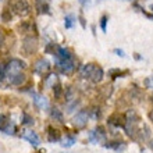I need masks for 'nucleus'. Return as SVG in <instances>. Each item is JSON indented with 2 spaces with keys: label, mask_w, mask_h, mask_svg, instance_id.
Segmentation results:
<instances>
[{
  "label": "nucleus",
  "mask_w": 153,
  "mask_h": 153,
  "mask_svg": "<svg viewBox=\"0 0 153 153\" xmlns=\"http://www.w3.org/2000/svg\"><path fill=\"white\" fill-rule=\"evenodd\" d=\"M25 63L20 59H11V60L7 63V75L6 78H10L13 75H17V74L22 73V70H25Z\"/></svg>",
  "instance_id": "obj_1"
},
{
  "label": "nucleus",
  "mask_w": 153,
  "mask_h": 153,
  "mask_svg": "<svg viewBox=\"0 0 153 153\" xmlns=\"http://www.w3.org/2000/svg\"><path fill=\"white\" fill-rule=\"evenodd\" d=\"M125 149H127V143L125 142H116V146H114L116 152H123Z\"/></svg>",
  "instance_id": "obj_29"
},
{
  "label": "nucleus",
  "mask_w": 153,
  "mask_h": 153,
  "mask_svg": "<svg viewBox=\"0 0 153 153\" xmlns=\"http://www.w3.org/2000/svg\"><path fill=\"white\" fill-rule=\"evenodd\" d=\"M3 42H4V33H3V31L0 29V46L3 45Z\"/></svg>",
  "instance_id": "obj_34"
},
{
  "label": "nucleus",
  "mask_w": 153,
  "mask_h": 153,
  "mask_svg": "<svg viewBox=\"0 0 153 153\" xmlns=\"http://www.w3.org/2000/svg\"><path fill=\"white\" fill-rule=\"evenodd\" d=\"M88 118H89V110H81L74 116L73 118V124L76 128H85L88 124Z\"/></svg>",
  "instance_id": "obj_6"
},
{
  "label": "nucleus",
  "mask_w": 153,
  "mask_h": 153,
  "mask_svg": "<svg viewBox=\"0 0 153 153\" xmlns=\"http://www.w3.org/2000/svg\"><path fill=\"white\" fill-rule=\"evenodd\" d=\"M16 131H17V128H16V124H14V123H10V124H8V127L7 128H6V131H4V134H7V135H14V134H16Z\"/></svg>",
  "instance_id": "obj_27"
},
{
  "label": "nucleus",
  "mask_w": 153,
  "mask_h": 153,
  "mask_svg": "<svg viewBox=\"0 0 153 153\" xmlns=\"http://www.w3.org/2000/svg\"><path fill=\"white\" fill-rule=\"evenodd\" d=\"M78 1H79V4L81 6H89V4H91V0H78Z\"/></svg>",
  "instance_id": "obj_32"
},
{
  "label": "nucleus",
  "mask_w": 153,
  "mask_h": 153,
  "mask_svg": "<svg viewBox=\"0 0 153 153\" xmlns=\"http://www.w3.org/2000/svg\"><path fill=\"white\" fill-rule=\"evenodd\" d=\"M50 117H52V120H54V121L64 123V116H63V113H61V110H59L57 107L50 109Z\"/></svg>",
  "instance_id": "obj_18"
},
{
  "label": "nucleus",
  "mask_w": 153,
  "mask_h": 153,
  "mask_svg": "<svg viewBox=\"0 0 153 153\" xmlns=\"http://www.w3.org/2000/svg\"><path fill=\"white\" fill-rule=\"evenodd\" d=\"M95 63H88V64H85L82 65V68H81V76H84V78H88L89 79V76H91V74H92L93 68H95Z\"/></svg>",
  "instance_id": "obj_16"
},
{
  "label": "nucleus",
  "mask_w": 153,
  "mask_h": 153,
  "mask_svg": "<svg viewBox=\"0 0 153 153\" xmlns=\"http://www.w3.org/2000/svg\"><path fill=\"white\" fill-rule=\"evenodd\" d=\"M22 124L25 125V127H32L33 124H35V121H33V118L31 116H29L28 113H22Z\"/></svg>",
  "instance_id": "obj_22"
},
{
  "label": "nucleus",
  "mask_w": 153,
  "mask_h": 153,
  "mask_svg": "<svg viewBox=\"0 0 153 153\" xmlns=\"http://www.w3.org/2000/svg\"><path fill=\"white\" fill-rule=\"evenodd\" d=\"M148 117H149V120L152 121V124H153V109L149 111V114H148Z\"/></svg>",
  "instance_id": "obj_35"
},
{
  "label": "nucleus",
  "mask_w": 153,
  "mask_h": 153,
  "mask_svg": "<svg viewBox=\"0 0 153 153\" xmlns=\"http://www.w3.org/2000/svg\"><path fill=\"white\" fill-rule=\"evenodd\" d=\"M10 123H11V120H10V117H8L7 114L0 113V131H1V132L6 131V128L8 127Z\"/></svg>",
  "instance_id": "obj_19"
},
{
  "label": "nucleus",
  "mask_w": 153,
  "mask_h": 153,
  "mask_svg": "<svg viewBox=\"0 0 153 153\" xmlns=\"http://www.w3.org/2000/svg\"><path fill=\"white\" fill-rule=\"evenodd\" d=\"M114 53H116L117 56H120V57H125L124 50H121V49H114Z\"/></svg>",
  "instance_id": "obj_31"
},
{
  "label": "nucleus",
  "mask_w": 153,
  "mask_h": 153,
  "mask_svg": "<svg viewBox=\"0 0 153 153\" xmlns=\"http://www.w3.org/2000/svg\"><path fill=\"white\" fill-rule=\"evenodd\" d=\"M35 8L38 14H50V6L46 0H35Z\"/></svg>",
  "instance_id": "obj_13"
},
{
  "label": "nucleus",
  "mask_w": 153,
  "mask_h": 153,
  "mask_svg": "<svg viewBox=\"0 0 153 153\" xmlns=\"http://www.w3.org/2000/svg\"><path fill=\"white\" fill-rule=\"evenodd\" d=\"M61 143L60 145L63 146V148H71V146L75 143V138L74 137H70V135H67V137L64 138V139H61Z\"/></svg>",
  "instance_id": "obj_20"
},
{
  "label": "nucleus",
  "mask_w": 153,
  "mask_h": 153,
  "mask_svg": "<svg viewBox=\"0 0 153 153\" xmlns=\"http://www.w3.org/2000/svg\"><path fill=\"white\" fill-rule=\"evenodd\" d=\"M107 16H102V18H100V29L103 31V32H106L107 31Z\"/></svg>",
  "instance_id": "obj_28"
},
{
  "label": "nucleus",
  "mask_w": 153,
  "mask_h": 153,
  "mask_svg": "<svg viewBox=\"0 0 153 153\" xmlns=\"http://www.w3.org/2000/svg\"><path fill=\"white\" fill-rule=\"evenodd\" d=\"M150 10H152V11H153V4H152V6H150Z\"/></svg>",
  "instance_id": "obj_38"
},
{
  "label": "nucleus",
  "mask_w": 153,
  "mask_h": 153,
  "mask_svg": "<svg viewBox=\"0 0 153 153\" xmlns=\"http://www.w3.org/2000/svg\"><path fill=\"white\" fill-rule=\"evenodd\" d=\"M48 141L52 142V143H53V142L61 141V132L57 128L52 127V125H49V127H48Z\"/></svg>",
  "instance_id": "obj_12"
},
{
  "label": "nucleus",
  "mask_w": 153,
  "mask_h": 153,
  "mask_svg": "<svg viewBox=\"0 0 153 153\" xmlns=\"http://www.w3.org/2000/svg\"><path fill=\"white\" fill-rule=\"evenodd\" d=\"M0 18H1V21H3V22H8V21H11V18H13V13L10 11L7 7H4L3 11H1Z\"/></svg>",
  "instance_id": "obj_21"
},
{
  "label": "nucleus",
  "mask_w": 153,
  "mask_h": 153,
  "mask_svg": "<svg viewBox=\"0 0 153 153\" xmlns=\"http://www.w3.org/2000/svg\"><path fill=\"white\" fill-rule=\"evenodd\" d=\"M143 84H145V86L148 89H153V76H148V78H145Z\"/></svg>",
  "instance_id": "obj_30"
},
{
  "label": "nucleus",
  "mask_w": 153,
  "mask_h": 153,
  "mask_svg": "<svg viewBox=\"0 0 153 153\" xmlns=\"http://www.w3.org/2000/svg\"><path fill=\"white\" fill-rule=\"evenodd\" d=\"M56 67L61 74L70 75V74H73L74 70H75V61H74L73 59H68V60H57Z\"/></svg>",
  "instance_id": "obj_3"
},
{
  "label": "nucleus",
  "mask_w": 153,
  "mask_h": 153,
  "mask_svg": "<svg viewBox=\"0 0 153 153\" xmlns=\"http://www.w3.org/2000/svg\"><path fill=\"white\" fill-rule=\"evenodd\" d=\"M57 60H68V59H73V54H71V50L65 48H60L57 46V50L54 53Z\"/></svg>",
  "instance_id": "obj_14"
},
{
  "label": "nucleus",
  "mask_w": 153,
  "mask_h": 153,
  "mask_svg": "<svg viewBox=\"0 0 153 153\" xmlns=\"http://www.w3.org/2000/svg\"><path fill=\"white\" fill-rule=\"evenodd\" d=\"M79 21H81V25H82V28H86V22H85V18L82 17V14L79 16Z\"/></svg>",
  "instance_id": "obj_33"
},
{
  "label": "nucleus",
  "mask_w": 153,
  "mask_h": 153,
  "mask_svg": "<svg viewBox=\"0 0 153 153\" xmlns=\"http://www.w3.org/2000/svg\"><path fill=\"white\" fill-rule=\"evenodd\" d=\"M63 92H64V91H63V88H61V85L59 84V82H57L56 85H53V93H54V97H56V99H60Z\"/></svg>",
  "instance_id": "obj_23"
},
{
  "label": "nucleus",
  "mask_w": 153,
  "mask_h": 153,
  "mask_svg": "<svg viewBox=\"0 0 153 153\" xmlns=\"http://www.w3.org/2000/svg\"><path fill=\"white\" fill-rule=\"evenodd\" d=\"M21 49H22V52H24L25 56H31L32 53L36 52V49H38V40H36V38L27 36L24 39V42H22Z\"/></svg>",
  "instance_id": "obj_4"
},
{
  "label": "nucleus",
  "mask_w": 153,
  "mask_h": 153,
  "mask_svg": "<svg viewBox=\"0 0 153 153\" xmlns=\"http://www.w3.org/2000/svg\"><path fill=\"white\" fill-rule=\"evenodd\" d=\"M109 125H111V127H116V128H120V127H123L124 128L125 125V114H121L118 113V111H116V113H113L111 116L109 117Z\"/></svg>",
  "instance_id": "obj_8"
},
{
  "label": "nucleus",
  "mask_w": 153,
  "mask_h": 153,
  "mask_svg": "<svg viewBox=\"0 0 153 153\" xmlns=\"http://www.w3.org/2000/svg\"><path fill=\"white\" fill-rule=\"evenodd\" d=\"M128 74H129L128 70H120V68H111L109 71V76L113 78V79L120 78V76H125V75H128Z\"/></svg>",
  "instance_id": "obj_17"
},
{
  "label": "nucleus",
  "mask_w": 153,
  "mask_h": 153,
  "mask_svg": "<svg viewBox=\"0 0 153 153\" xmlns=\"http://www.w3.org/2000/svg\"><path fill=\"white\" fill-rule=\"evenodd\" d=\"M141 11L143 13V14H145V16L148 17V18H150V20H153V14H148V13H145V11H143V10H141Z\"/></svg>",
  "instance_id": "obj_36"
},
{
  "label": "nucleus",
  "mask_w": 153,
  "mask_h": 153,
  "mask_svg": "<svg viewBox=\"0 0 153 153\" xmlns=\"http://www.w3.org/2000/svg\"><path fill=\"white\" fill-rule=\"evenodd\" d=\"M89 141L92 143H99V142H106V129L103 125H97L96 128L89 132Z\"/></svg>",
  "instance_id": "obj_5"
},
{
  "label": "nucleus",
  "mask_w": 153,
  "mask_h": 153,
  "mask_svg": "<svg viewBox=\"0 0 153 153\" xmlns=\"http://www.w3.org/2000/svg\"><path fill=\"white\" fill-rule=\"evenodd\" d=\"M21 138H22V139H25V141H28L32 146H38L40 143V139H39V137L36 135V132L29 131V129H27V131H22V134H21Z\"/></svg>",
  "instance_id": "obj_9"
},
{
  "label": "nucleus",
  "mask_w": 153,
  "mask_h": 153,
  "mask_svg": "<svg viewBox=\"0 0 153 153\" xmlns=\"http://www.w3.org/2000/svg\"><path fill=\"white\" fill-rule=\"evenodd\" d=\"M32 97H33V105L36 106L38 109L45 110V109H48L49 107V102L45 96L38 95V93H32Z\"/></svg>",
  "instance_id": "obj_11"
},
{
  "label": "nucleus",
  "mask_w": 153,
  "mask_h": 153,
  "mask_svg": "<svg viewBox=\"0 0 153 153\" xmlns=\"http://www.w3.org/2000/svg\"><path fill=\"white\" fill-rule=\"evenodd\" d=\"M6 75H7V65L0 61V81L6 79Z\"/></svg>",
  "instance_id": "obj_26"
},
{
  "label": "nucleus",
  "mask_w": 153,
  "mask_h": 153,
  "mask_svg": "<svg viewBox=\"0 0 153 153\" xmlns=\"http://www.w3.org/2000/svg\"><path fill=\"white\" fill-rule=\"evenodd\" d=\"M45 82H46V85H50L53 88V85H56L57 82H59V81H57V75L56 74H50L49 76H46V81H45Z\"/></svg>",
  "instance_id": "obj_24"
},
{
  "label": "nucleus",
  "mask_w": 153,
  "mask_h": 153,
  "mask_svg": "<svg viewBox=\"0 0 153 153\" xmlns=\"http://www.w3.org/2000/svg\"><path fill=\"white\" fill-rule=\"evenodd\" d=\"M149 148L153 150V141H150V142H149Z\"/></svg>",
  "instance_id": "obj_37"
},
{
  "label": "nucleus",
  "mask_w": 153,
  "mask_h": 153,
  "mask_svg": "<svg viewBox=\"0 0 153 153\" xmlns=\"http://www.w3.org/2000/svg\"><path fill=\"white\" fill-rule=\"evenodd\" d=\"M64 27L67 29H70V28H73L74 27V16H67L64 18Z\"/></svg>",
  "instance_id": "obj_25"
},
{
  "label": "nucleus",
  "mask_w": 153,
  "mask_h": 153,
  "mask_svg": "<svg viewBox=\"0 0 153 153\" xmlns=\"http://www.w3.org/2000/svg\"><path fill=\"white\" fill-rule=\"evenodd\" d=\"M50 68H52V65H50V63H49L46 59H39V60H36V63L33 64V71L40 74V75L48 74L49 71H50Z\"/></svg>",
  "instance_id": "obj_7"
},
{
  "label": "nucleus",
  "mask_w": 153,
  "mask_h": 153,
  "mask_svg": "<svg viewBox=\"0 0 153 153\" xmlns=\"http://www.w3.org/2000/svg\"><path fill=\"white\" fill-rule=\"evenodd\" d=\"M103 76H105V71H103V68H102L100 65H95V68H93L92 74H91V76H89V81L91 82H93V84H99L102 79H103Z\"/></svg>",
  "instance_id": "obj_10"
},
{
  "label": "nucleus",
  "mask_w": 153,
  "mask_h": 153,
  "mask_svg": "<svg viewBox=\"0 0 153 153\" xmlns=\"http://www.w3.org/2000/svg\"><path fill=\"white\" fill-rule=\"evenodd\" d=\"M11 8L13 11L20 17H27L31 13V6L27 0H14Z\"/></svg>",
  "instance_id": "obj_2"
},
{
  "label": "nucleus",
  "mask_w": 153,
  "mask_h": 153,
  "mask_svg": "<svg viewBox=\"0 0 153 153\" xmlns=\"http://www.w3.org/2000/svg\"><path fill=\"white\" fill-rule=\"evenodd\" d=\"M25 79H27L25 74L20 73V74H17V75H13L10 78H7V82L11 85H16V86H20V85H22L25 82Z\"/></svg>",
  "instance_id": "obj_15"
}]
</instances>
